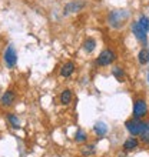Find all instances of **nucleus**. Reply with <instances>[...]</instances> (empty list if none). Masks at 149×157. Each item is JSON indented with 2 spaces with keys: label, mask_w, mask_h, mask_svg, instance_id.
<instances>
[{
  "label": "nucleus",
  "mask_w": 149,
  "mask_h": 157,
  "mask_svg": "<svg viewBox=\"0 0 149 157\" xmlns=\"http://www.w3.org/2000/svg\"><path fill=\"white\" fill-rule=\"evenodd\" d=\"M116 60V53L113 52L112 49H105L102 50L96 59V64L100 67H105V66H109L112 63Z\"/></svg>",
  "instance_id": "nucleus-2"
},
{
  "label": "nucleus",
  "mask_w": 149,
  "mask_h": 157,
  "mask_svg": "<svg viewBox=\"0 0 149 157\" xmlns=\"http://www.w3.org/2000/svg\"><path fill=\"white\" fill-rule=\"evenodd\" d=\"M139 137H141V141L143 144H149V120L143 121V127H142Z\"/></svg>",
  "instance_id": "nucleus-13"
},
{
  "label": "nucleus",
  "mask_w": 149,
  "mask_h": 157,
  "mask_svg": "<svg viewBox=\"0 0 149 157\" xmlns=\"http://www.w3.org/2000/svg\"><path fill=\"white\" fill-rule=\"evenodd\" d=\"M125 127L126 130L129 132L131 136H139L142 132V127H143V121L141 119H136V117H132V119L126 120V123H125Z\"/></svg>",
  "instance_id": "nucleus-3"
},
{
  "label": "nucleus",
  "mask_w": 149,
  "mask_h": 157,
  "mask_svg": "<svg viewBox=\"0 0 149 157\" xmlns=\"http://www.w3.org/2000/svg\"><path fill=\"white\" fill-rule=\"evenodd\" d=\"M59 100H60V104L67 106V104L72 101V91L69 90V89H65V90L60 93V96H59Z\"/></svg>",
  "instance_id": "nucleus-14"
},
{
  "label": "nucleus",
  "mask_w": 149,
  "mask_h": 157,
  "mask_svg": "<svg viewBox=\"0 0 149 157\" xmlns=\"http://www.w3.org/2000/svg\"><path fill=\"white\" fill-rule=\"evenodd\" d=\"M138 146H139V140H138L135 136L129 137V139H126L123 143V150L125 151H133V150L138 149Z\"/></svg>",
  "instance_id": "nucleus-9"
},
{
  "label": "nucleus",
  "mask_w": 149,
  "mask_h": 157,
  "mask_svg": "<svg viewBox=\"0 0 149 157\" xmlns=\"http://www.w3.org/2000/svg\"><path fill=\"white\" fill-rule=\"evenodd\" d=\"M74 140L78 141V143H85L87 140V133L83 132L82 128H79L78 132H76V134H74Z\"/></svg>",
  "instance_id": "nucleus-18"
},
{
  "label": "nucleus",
  "mask_w": 149,
  "mask_h": 157,
  "mask_svg": "<svg viewBox=\"0 0 149 157\" xmlns=\"http://www.w3.org/2000/svg\"><path fill=\"white\" fill-rule=\"evenodd\" d=\"M85 6H86L85 2H72V3L66 4V7H65V14H67V13H78V12H80Z\"/></svg>",
  "instance_id": "nucleus-8"
},
{
  "label": "nucleus",
  "mask_w": 149,
  "mask_h": 157,
  "mask_svg": "<svg viewBox=\"0 0 149 157\" xmlns=\"http://www.w3.org/2000/svg\"><path fill=\"white\" fill-rule=\"evenodd\" d=\"M14 100H16L14 93H13L12 90H7V91H4V94L0 97V103H2L3 107H10V106L14 103Z\"/></svg>",
  "instance_id": "nucleus-7"
},
{
  "label": "nucleus",
  "mask_w": 149,
  "mask_h": 157,
  "mask_svg": "<svg viewBox=\"0 0 149 157\" xmlns=\"http://www.w3.org/2000/svg\"><path fill=\"white\" fill-rule=\"evenodd\" d=\"M112 75H113V77L118 80V82H125V70L122 69V67L116 66L112 69Z\"/></svg>",
  "instance_id": "nucleus-16"
},
{
  "label": "nucleus",
  "mask_w": 149,
  "mask_h": 157,
  "mask_svg": "<svg viewBox=\"0 0 149 157\" xmlns=\"http://www.w3.org/2000/svg\"><path fill=\"white\" fill-rule=\"evenodd\" d=\"M132 32H133V34H135V37L138 39V41H141L142 44H143V47L148 46L146 44V43H148V32L142 29V26L139 25L138 20L132 21Z\"/></svg>",
  "instance_id": "nucleus-6"
},
{
  "label": "nucleus",
  "mask_w": 149,
  "mask_h": 157,
  "mask_svg": "<svg viewBox=\"0 0 149 157\" xmlns=\"http://www.w3.org/2000/svg\"><path fill=\"white\" fill-rule=\"evenodd\" d=\"M3 59H4L6 66H7L9 69H13V67L17 64V52H16V49H14L13 44H9L7 47H6Z\"/></svg>",
  "instance_id": "nucleus-4"
},
{
  "label": "nucleus",
  "mask_w": 149,
  "mask_h": 157,
  "mask_svg": "<svg viewBox=\"0 0 149 157\" xmlns=\"http://www.w3.org/2000/svg\"><path fill=\"white\" fill-rule=\"evenodd\" d=\"M148 53H149V50H148Z\"/></svg>",
  "instance_id": "nucleus-22"
},
{
  "label": "nucleus",
  "mask_w": 149,
  "mask_h": 157,
  "mask_svg": "<svg viewBox=\"0 0 149 157\" xmlns=\"http://www.w3.org/2000/svg\"><path fill=\"white\" fill-rule=\"evenodd\" d=\"M129 20V12L125 9L120 10H112L108 14V25L112 29H120L123 27L125 23Z\"/></svg>",
  "instance_id": "nucleus-1"
},
{
  "label": "nucleus",
  "mask_w": 149,
  "mask_h": 157,
  "mask_svg": "<svg viewBox=\"0 0 149 157\" xmlns=\"http://www.w3.org/2000/svg\"><path fill=\"white\" fill-rule=\"evenodd\" d=\"M82 47H83V50H85L86 53H92V52L96 49V40L93 37H86L85 39V41H83Z\"/></svg>",
  "instance_id": "nucleus-12"
},
{
  "label": "nucleus",
  "mask_w": 149,
  "mask_h": 157,
  "mask_svg": "<svg viewBox=\"0 0 149 157\" xmlns=\"http://www.w3.org/2000/svg\"><path fill=\"white\" fill-rule=\"evenodd\" d=\"M148 113V103H146L145 99H136L135 103H133V117L136 119H142V117L146 116Z\"/></svg>",
  "instance_id": "nucleus-5"
},
{
  "label": "nucleus",
  "mask_w": 149,
  "mask_h": 157,
  "mask_svg": "<svg viewBox=\"0 0 149 157\" xmlns=\"http://www.w3.org/2000/svg\"><path fill=\"white\" fill-rule=\"evenodd\" d=\"M96 151V146L95 144H87L85 147H82V154L83 156H92V154H95Z\"/></svg>",
  "instance_id": "nucleus-19"
},
{
  "label": "nucleus",
  "mask_w": 149,
  "mask_h": 157,
  "mask_svg": "<svg viewBox=\"0 0 149 157\" xmlns=\"http://www.w3.org/2000/svg\"><path fill=\"white\" fill-rule=\"evenodd\" d=\"M93 132L96 133L98 137H103V136H106V133H108V126H106L103 121H98V123L93 126Z\"/></svg>",
  "instance_id": "nucleus-11"
},
{
  "label": "nucleus",
  "mask_w": 149,
  "mask_h": 157,
  "mask_svg": "<svg viewBox=\"0 0 149 157\" xmlns=\"http://www.w3.org/2000/svg\"><path fill=\"white\" fill-rule=\"evenodd\" d=\"M148 83H149V75H148Z\"/></svg>",
  "instance_id": "nucleus-21"
},
{
  "label": "nucleus",
  "mask_w": 149,
  "mask_h": 157,
  "mask_svg": "<svg viewBox=\"0 0 149 157\" xmlns=\"http://www.w3.org/2000/svg\"><path fill=\"white\" fill-rule=\"evenodd\" d=\"M7 121L10 123V126H12L13 128L20 127V120H19V117H17L14 113H9L7 114Z\"/></svg>",
  "instance_id": "nucleus-17"
},
{
  "label": "nucleus",
  "mask_w": 149,
  "mask_h": 157,
  "mask_svg": "<svg viewBox=\"0 0 149 157\" xmlns=\"http://www.w3.org/2000/svg\"><path fill=\"white\" fill-rule=\"evenodd\" d=\"M139 25L142 26V29L143 30H146V32H149V17L148 16H145V14H141L139 16Z\"/></svg>",
  "instance_id": "nucleus-20"
},
{
  "label": "nucleus",
  "mask_w": 149,
  "mask_h": 157,
  "mask_svg": "<svg viewBox=\"0 0 149 157\" xmlns=\"http://www.w3.org/2000/svg\"><path fill=\"white\" fill-rule=\"evenodd\" d=\"M138 60H139V63H141L142 66H145V64L149 63V53L145 47L139 50V53H138Z\"/></svg>",
  "instance_id": "nucleus-15"
},
{
  "label": "nucleus",
  "mask_w": 149,
  "mask_h": 157,
  "mask_svg": "<svg viewBox=\"0 0 149 157\" xmlns=\"http://www.w3.org/2000/svg\"><path fill=\"white\" fill-rule=\"evenodd\" d=\"M74 69H76V66H74L73 62H66L62 66V69H60V76L62 77H70L73 75Z\"/></svg>",
  "instance_id": "nucleus-10"
}]
</instances>
